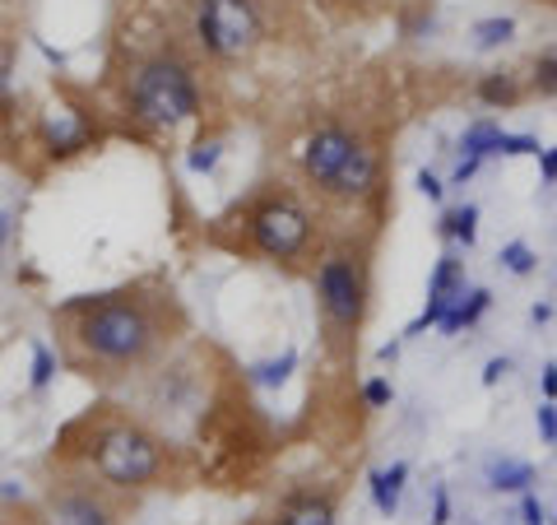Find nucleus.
<instances>
[{"label": "nucleus", "mask_w": 557, "mask_h": 525, "mask_svg": "<svg viewBox=\"0 0 557 525\" xmlns=\"http://www.w3.org/2000/svg\"><path fill=\"white\" fill-rule=\"evenodd\" d=\"M65 326V358L79 367L84 377L116 381L135 377L159 363V354L182 330V312L172 293L126 284L108 293H79L57 307Z\"/></svg>", "instance_id": "nucleus-1"}, {"label": "nucleus", "mask_w": 557, "mask_h": 525, "mask_svg": "<svg viewBox=\"0 0 557 525\" xmlns=\"http://www.w3.org/2000/svg\"><path fill=\"white\" fill-rule=\"evenodd\" d=\"M372 502L381 516H395L399 512V498H405V484H409V461H395L386 469H372Z\"/></svg>", "instance_id": "nucleus-12"}, {"label": "nucleus", "mask_w": 557, "mask_h": 525, "mask_svg": "<svg viewBox=\"0 0 557 525\" xmlns=\"http://www.w3.org/2000/svg\"><path fill=\"white\" fill-rule=\"evenodd\" d=\"M126 102L131 117L149 131H177L186 121L200 117V84L196 70L177 51H153V57L135 61L126 75Z\"/></svg>", "instance_id": "nucleus-4"}, {"label": "nucleus", "mask_w": 557, "mask_h": 525, "mask_svg": "<svg viewBox=\"0 0 557 525\" xmlns=\"http://www.w3.org/2000/svg\"><path fill=\"white\" fill-rule=\"evenodd\" d=\"M442 237L460 242V247H474L479 242V209L474 205H456L442 215Z\"/></svg>", "instance_id": "nucleus-16"}, {"label": "nucleus", "mask_w": 557, "mask_h": 525, "mask_svg": "<svg viewBox=\"0 0 557 525\" xmlns=\"http://www.w3.org/2000/svg\"><path fill=\"white\" fill-rule=\"evenodd\" d=\"M288 525H335V502L325 493H298L284 502Z\"/></svg>", "instance_id": "nucleus-15"}, {"label": "nucleus", "mask_w": 557, "mask_h": 525, "mask_svg": "<svg viewBox=\"0 0 557 525\" xmlns=\"http://www.w3.org/2000/svg\"><path fill=\"white\" fill-rule=\"evenodd\" d=\"M298 168L325 200L339 205L368 200L381 182L376 149L368 145V135L344 126V121H321V126L307 131V139L298 145Z\"/></svg>", "instance_id": "nucleus-3"}, {"label": "nucleus", "mask_w": 557, "mask_h": 525, "mask_svg": "<svg viewBox=\"0 0 557 525\" xmlns=\"http://www.w3.org/2000/svg\"><path fill=\"white\" fill-rule=\"evenodd\" d=\"M391 400H395V387H391L386 377H372V381H362V405H368V410H386Z\"/></svg>", "instance_id": "nucleus-25"}, {"label": "nucleus", "mask_w": 557, "mask_h": 525, "mask_svg": "<svg viewBox=\"0 0 557 525\" xmlns=\"http://www.w3.org/2000/svg\"><path fill=\"white\" fill-rule=\"evenodd\" d=\"M497 260H502V270H511V274H530L539 266V256L530 252V242H507V247L497 252Z\"/></svg>", "instance_id": "nucleus-22"}, {"label": "nucleus", "mask_w": 557, "mask_h": 525, "mask_svg": "<svg viewBox=\"0 0 557 525\" xmlns=\"http://www.w3.org/2000/svg\"><path fill=\"white\" fill-rule=\"evenodd\" d=\"M534 418H539V437H544V442H557V405L553 400H544Z\"/></svg>", "instance_id": "nucleus-26"}, {"label": "nucleus", "mask_w": 557, "mask_h": 525, "mask_svg": "<svg viewBox=\"0 0 557 525\" xmlns=\"http://www.w3.org/2000/svg\"><path fill=\"white\" fill-rule=\"evenodd\" d=\"M190 38L209 61H242L265 38V14L256 0H196Z\"/></svg>", "instance_id": "nucleus-7"}, {"label": "nucleus", "mask_w": 557, "mask_h": 525, "mask_svg": "<svg viewBox=\"0 0 557 525\" xmlns=\"http://www.w3.org/2000/svg\"><path fill=\"white\" fill-rule=\"evenodd\" d=\"M530 484H534V465L530 461H516V456L487 461V488H497V493H525Z\"/></svg>", "instance_id": "nucleus-14"}, {"label": "nucleus", "mask_w": 557, "mask_h": 525, "mask_svg": "<svg viewBox=\"0 0 557 525\" xmlns=\"http://www.w3.org/2000/svg\"><path fill=\"white\" fill-rule=\"evenodd\" d=\"M265 525H288V516H284V512H278V516H274V521H265Z\"/></svg>", "instance_id": "nucleus-37"}, {"label": "nucleus", "mask_w": 557, "mask_h": 525, "mask_svg": "<svg viewBox=\"0 0 557 525\" xmlns=\"http://www.w3.org/2000/svg\"><path fill=\"white\" fill-rule=\"evenodd\" d=\"M497 139H502L497 121H474L460 135V159H487V154H497Z\"/></svg>", "instance_id": "nucleus-17"}, {"label": "nucleus", "mask_w": 557, "mask_h": 525, "mask_svg": "<svg viewBox=\"0 0 557 525\" xmlns=\"http://www.w3.org/2000/svg\"><path fill=\"white\" fill-rule=\"evenodd\" d=\"M112 493L116 488H108L94 475L57 479L42 493L38 521L42 525H121V502Z\"/></svg>", "instance_id": "nucleus-8"}, {"label": "nucleus", "mask_w": 557, "mask_h": 525, "mask_svg": "<svg viewBox=\"0 0 557 525\" xmlns=\"http://www.w3.org/2000/svg\"><path fill=\"white\" fill-rule=\"evenodd\" d=\"M539 172H544V182H557V145L539 154Z\"/></svg>", "instance_id": "nucleus-32"}, {"label": "nucleus", "mask_w": 557, "mask_h": 525, "mask_svg": "<svg viewBox=\"0 0 557 525\" xmlns=\"http://www.w3.org/2000/svg\"><path fill=\"white\" fill-rule=\"evenodd\" d=\"M511 373V358H487V367H483V387H497L502 377Z\"/></svg>", "instance_id": "nucleus-31"}, {"label": "nucleus", "mask_w": 557, "mask_h": 525, "mask_svg": "<svg viewBox=\"0 0 557 525\" xmlns=\"http://www.w3.org/2000/svg\"><path fill=\"white\" fill-rule=\"evenodd\" d=\"M469 289V279H465V260L456 252H442L437 256V266H432V279H428V303L423 312L413 317V326L405 330V335H423L428 326H437L446 317V307L456 303V297Z\"/></svg>", "instance_id": "nucleus-9"}, {"label": "nucleus", "mask_w": 557, "mask_h": 525, "mask_svg": "<svg viewBox=\"0 0 557 525\" xmlns=\"http://www.w3.org/2000/svg\"><path fill=\"white\" fill-rule=\"evenodd\" d=\"M539 381H544V400H557V363H548L544 373H539Z\"/></svg>", "instance_id": "nucleus-34"}, {"label": "nucleus", "mask_w": 557, "mask_h": 525, "mask_svg": "<svg viewBox=\"0 0 557 525\" xmlns=\"http://www.w3.org/2000/svg\"><path fill=\"white\" fill-rule=\"evenodd\" d=\"M57 367H61V358L38 340V344H33V377H28V387L33 391H47L51 381H57Z\"/></svg>", "instance_id": "nucleus-21"}, {"label": "nucleus", "mask_w": 557, "mask_h": 525, "mask_svg": "<svg viewBox=\"0 0 557 525\" xmlns=\"http://www.w3.org/2000/svg\"><path fill=\"white\" fill-rule=\"evenodd\" d=\"M479 163H483V159H460V163H456V178H450V186H465V182L479 172Z\"/></svg>", "instance_id": "nucleus-33"}, {"label": "nucleus", "mask_w": 557, "mask_h": 525, "mask_svg": "<svg viewBox=\"0 0 557 525\" xmlns=\"http://www.w3.org/2000/svg\"><path fill=\"white\" fill-rule=\"evenodd\" d=\"M525 89L534 94V98H557V47L553 51H544V57H534V65H530V84Z\"/></svg>", "instance_id": "nucleus-19"}, {"label": "nucleus", "mask_w": 557, "mask_h": 525, "mask_svg": "<svg viewBox=\"0 0 557 525\" xmlns=\"http://www.w3.org/2000/svg\"><path fill=\"white\" fill-rule=\"evenodd\" d=\"M75 432H84V447H79L84 475L102 479L108 488H116V493L153 488L172 469L168 442L149 424H139V418L98 414V418H84Z\"/></svg>", "instance_id": "nucleus-2"}, {"label": "nucleus", "mask_w": 557, "mask_h": 525, "mask_svg": "<svg viewBox=\"0 0 557 525\" xmlns=\"http://www.w3.org/2000/svg\"><path fill=\"white\" fill-rule=\"evenodd\" d=\"M525 98H530V89L520 84V75H511V70H493V75L479 80V102H487V108L511 112V108H520Z\"/></svg>", "instance_id": "nucleus-13"}, {"label": "nucleus", "mask_w": 557, "mask_h": 525, "mask_svg": "<svg viewBox=\"0 0 557 525\" xmlns=\"http://www.w3.org/2000/svg\"><path fill=\"white\" fill-rule=\"evenodd\" d=\"M548 317H553L548 303H534V307H530V321H548Z\"/></svg>", "instance_id": "nucleus-35"}, {"label": "nucleus", "mask_w": 557, "mask_h": 525, "mask_svg": "<svg viewBox=\"0 0 557 525\" xmlns=\"http://www.w3.org/2000/svg\"><path fill=\"white\" fill-rule=\"evenodd\" d=\"M242 223H247V247L256 256L274 260V266H293L311 252L317 242V223H311L307 205L288 191H265L242 209Z\"/></svg>", "instance_id": "nucleus-6"}, {"label": "nucleus", "mask_w": 557, "mask_h": 525, "mask_svg": "<svg viewBox=\"0 0 557 525\" xmlns=\"http://www.w3.org/2000/svg\"><path fill=\"white\" fill-rule=\"evenodd\" d=\"M293 367H298V349H284L278 358L256 363V367H251V381H256V387H284Z\"/></svg>", "instance_id": "nucleus-20"}, {"label": "nucleus", "mask_w": 557, "mask_h": 525, "mask_svg": "<svg viewBox=\"0 0 557 525\" xmlns=\"http://www.w3.org/2000/svg\"><path fill=\"white\" fill-rule=\"evenodd\" d=\"M418 191H423V196H428V200H442V196H446V186H442V178H437V172H428V168H423V172H418Z\"/></svg>", "instance_id": "nucleus-30"}, {"label": "nucleus", "mask_w": 557, "mask_h": 525, "mask_svg": "<svg viewBox=\"0 0 557 525\" xmlns=\"http://www.w3.org/2000/svg\"><path fill=\"white\" fill-rule=\"evenodd\" d=\"M520 521H525V525H548L544 521V506H539V498L530 493V488L520 493Z\"/></svg>", "instance_id": "nucleus-28"}, {"label": "nucleus", "mask_w": 557, "mask_h": 525, "mask_svg": "<svg viewBox=\"0 0 557 525\" xmlns=\"http://www.w3.org/2000/svg\"><path fill=\"white\" fill-rule=\"evenodd\" d=\"M317 307L330 340L339 349L358 344V326L368 317V256L358 247H335L317 266Z\"/></svg>", "instance_id": "nucleus-5"}, {"label": "nucleus", "mask_w": 557, "mask_h": 525, "mask_svg": "<svg viewBox=\"0 0 557 525\" xmlns=\"http://www.w3.org/2000/svg\"><path fill=\"white\" fill-rule=\"evenodd\" d=\"M497 154H502V159H520V154H544V145H539L534 135H507V131H502Z\"/></svg>", "instance_id": "nucleus-24"}, {"label": "nucleus", "mask_w": 557, "mask_h": 525, "mask_svg": "<svg viewBox=\"0 0 557 525\" xmlns=\"http://www.w3.org/2000/svg\"><path fill=\"white\" fill-rule=\"evenodd\" d=\"M89 117L84 112H57L42 121V145L51 159H70V154H79L84 145H89Z\"/></svg>", "instance_id": "nucleus-10"}, {"label": "nucleus", "mask_w": 557, "mask_h": 525, "mask_svg": "<svg viewBox=\"0 0 557 525\" xmlns=\"http://www.w3.org/2000/svg\"><path fill=\"white\" fill-rule=\"evenodd\" d=\"M5 237H10V215L0 209V247H5Z\"/></svg>", "instance_id": "nucleus-36"}, {"label": "nucleus", "mask_w": 557, "mask_h": 525, "mask_svg": "<svg viewBox=\"0 0 557 525\" xmlns=\"http://www.w3.org/2000/svg\"><path fill=\"white\" fill-rule=\"evenodd\" d=\"M219 159H223V145H219V139H200V145H190L186 168L200 178V172H214V168H219Z\"/></svg>", "instance_id": "nucleus-23"}, {"label": "nucleus", "mask_w": 557, "mask_h": 525, "mask_svg": "<svg viewBox=\"0 0 557 525\" xmlns=\"http://www.w3.org/2000/svg\"><path fill=\"white\" fill-rule=\"evenodd\" d=\"M5 525H42L38 516H33V521H5Z\"/></svg>", "instance_id": "nucleus-38"}, {"label": "nucleus", "mask_w": 557, "mask_h": 525, "mask_svg": "<svg viewBox=\"0 0 557 525\" xmlns=\"http://www.w3.org/2000/svg\"><path fill=\"white\" fill-rule=\"evenodd\" d=\"M487 307H493V293H487V289H465L456 303L446 307V317L437 321V330H442V335H460V330H469V326L483 321Z\"/></svg>", "instance_id": "nucleus-11"}, {"label": "nucleus", "mask_w": 557, "mask_h": 525, "mask_svg": "<svg viewBox=\"0 0 557 525\" xmlns=\"http://www.w3.org/2000/svg\"><path fill=\"white\" fill-rule=\"evenodd\" d=\"M469 38H474V47L493 51V47H507L516 38V24L507 20V14H493V20H479L474 28H469Z\"/></svg>", "instance_id": "nucleus-18"}, {"label": "nucleus", "mask_w": 557, "mask_h": 525, "mask_svg": "<svg viewBox=\"0 0 557 525\" xmlns=\"http://www.w3.org/2000/svg\"><path fill=\"white\" fill-rule=\"evenodd\" d=\"M446 521H450V493L437 484V488H432V521L428 525H446Z\"/></svg>", "instance_id": "nucleus-29"}, {"label": "nucleus", "mask_w": 557, "mask_h": 525, "mask_svg": "<svg viewBox=\"0 0 557 525\" xmlns=\"http://www.w3.org/2000/svg\"><path fill=\"white\" fill-rule=\"evenodd\" d=\"M10 80H14V47L0 42V102L10 98Z\"/></svg>", "instance_id": "nucleus-27"}]
</instances>
